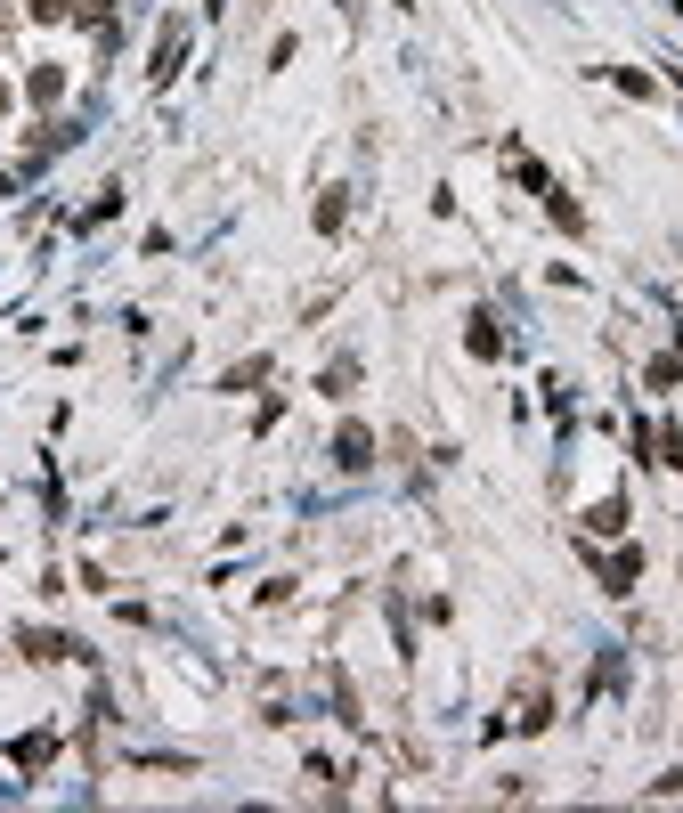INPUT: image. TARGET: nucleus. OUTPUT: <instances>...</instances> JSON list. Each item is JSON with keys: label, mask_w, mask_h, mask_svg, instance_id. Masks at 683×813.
<instances>
[{"label": "nucleus", "mask_w": 683, "mask_h": 813, "mask_svg": "<svg viewBox=\"0 0 683 813\" xmlns=\"http://www.w3.org/2000/svg\"><path fill=\"white\" fill-rule=\"evenodd\" d=\"M334 464H350V472L366 464V431H342V440H334Z\"/></svg>", "instance_id": "1"}]
</instances>
